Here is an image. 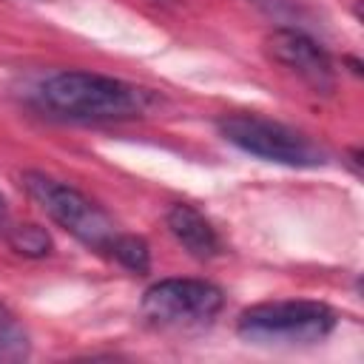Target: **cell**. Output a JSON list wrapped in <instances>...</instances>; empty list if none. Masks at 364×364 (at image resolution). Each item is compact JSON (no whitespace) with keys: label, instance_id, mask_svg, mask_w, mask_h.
Wrapping results in <instances>:
<instances>
[{"label":"cell","instance_id":"obj_1","mask_svg":"<svg viewBox=\"0 0 364 364\" xmlns=\"http://www.w3.org/2000/svg\"><path fill=\"white\" fill-rule=\"evenodd\" d=\"M31 102L51 117L77 122H114L145 114L148 91L94 71H54L31 88Z\"/></svg>","mask_w":364,"mask_h":364},{"label":"cell","instance_id":"obj_2","mask_svg":"<svg viewBox=\"0 0 364 364\" xmlns=\"http://www.w3.org/2000/svg\"><path fill=\"white\" fill-rule=\"evenodd\" d=\"M338 324V316L330 304L313 299H282L262 301L239 313L236 333L253 344L296 347L316 344L327 338Z\"/></svg>","mask_w":364,"mask_h":364},{"label":"cell","instance_id":"obj_3","mask_svg":"<svg viewBox=\"0 0 364 364\" xmlns=\"http://www.w3.org/2000/svg\"><path fill=\"white\" fill-rule=\"evenodd\" d=\"M20 185L40 205V210L54 225H60L65 233H71L77 242H82L85 247H94V250H108V245L117 236V228H114L111 216L94 199H88L82 191L43 173V171H26L20 176Z\"/></svg>","mask_w":364,"mask_h":364},{"label":"cell","instance_id":"obj_4","mask_svg":"<svg viewBox=\"0 0 364 364\" xmlns=\"http://www.w3.org/2000/svg\"><path fill=\"white\" fill-rule=\"evenodd\" d=\"M216 128L230 145L264 162L287 168H316L324 162V151L316 148L307 136L259 114H228L216 122Z\"/></svg>","mask_w":364,"mask_h":364},{"label":"cell","instance_id":"obj_5","mask_svg":"<svg viewBox=\"0 0 364 364\" xmlns=\"http://www.w3.org/2000/svg\"><path fill=\"white\" fill-rule=\"evenodd\" d=\"M225 304V293L205 279H162L142 293V316L156 327L188 330L210 324Z\"/></svg>","mask_w":364,"mask_h":364},{"label":"cell","instance_id":"obj_6","mask_svg":"<svg viewBox=\"0 0 364 364\" xmlns=\"http://www.w3.org/2000/svg\"><path fill=\"white\" fill-rule=\"evenodd\" d=\"M267 54L296 74L313 94H333L336 91V65L330 54L301 28L282 26L264 37Z\"/></svg>","mask_w":364,"mask_h":364},{"label":"cell","instance_id":"obj_7","mask_svg":"<svg viewBox=\"0 0 364 364\" xmlns=\"http://www.w3.org/2000/svg\"><path fill=\"white\" fill-rule=\"evenodd\" d=\"M168 230L173 233V239L193 256V259H213L222 253V239L216 233V228L193 208V205H171L168 216H165Z\"/></svg>","mask_w":364,"mask_h":364},{"label":"cell","instance_id":"obj_8","mask_svg":"<svg viewBox=\"0 0 364 364\" xmlns=\"http://www.w3.org/2000/svg\"><path fill=\"white\" fill-rule=\"evenodd\" d=\"M31 353L26 324L0 301V361H20Z\"/></svg>","mask_w":364,"mask_h":364},{"label":"cell","instance_id":"obj_9","mask_svg":"<svg viewBox=\"0 0 364 364\" xmlns=\"http://www.w3.org/2000/svg\"><path fill=\"white\" fill-rule=\"evenodd\" d=\"M6 242L11 245V250H17L20 256H31V259H40V256H48L51 253V236L40 228V225H9L6 228Z\"/></svg>","mask_w":364,"mask_h":364},{"label":"cell","instance_id":"obj_10","mask_svg":"<svg viewBox=\"0 0 364 364\" xmlns=\"http://www.w3.org/2000/svg\"><path fill=\"white\" fill-rule=\"evenodd\" d=\"M108 253H111L122 267H128L131 273H148V270H151V250H148V242L139 239V236L117 233L114 242L108 245Z\"/></svg>","mask_w":364,"mask_h":364},{"label":"cell","instance_id":"obj_11","mask_svg":"<svg viewBox=\"0 0 364 364\" xmlns=\"http://www.w3.org/2000/svg\"><path fill=\"white\" fill-rule=\"evenodd\" d=\"M253 3L264 6L267 11H284V9H293V3H290V0H253Z\"/></svg>","mask_w":364,"mask_h":364},{"label":"cell","instance_id":"obj_12","mask_svg":"<svg viewBox=\"0 0 364 364\" xmlns=\"http://www.w3.org/2000/svg\"><path fill=\"white\" fill-rule=\"evenodd\" d=\"M11 225V216H9V202L6 196L0 193V233H6V228Z\"/></svg>","mask_w":364,"mask_h":364}]
</instances>
